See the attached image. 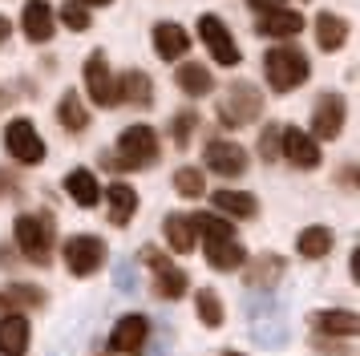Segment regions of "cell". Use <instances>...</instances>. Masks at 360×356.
Masks as SVG:
<instances>
[{"instance_id": "9", "label": "cell", "mask_w": 360, "mask_h": 356, "mask_svg": "<svg viewBox=\"0 0 360 356\" xmlns=\"http://www.w3.org/2000/svg\"><path fill=\"white\" fill-rule=\"evenodd\" d=\"M105 263V243L98 235H73L65 239V267L73 275H94Z\"/></svg>"}, {"instance_id": "19", "label": "cell", "mask_w": 360, "mask_h": 356, "mask_svg": "<svg viewBox=\"0 0 360 356\" xmlns=\"http://www.w3.org/2000/svg\"><path fill=\"white\" fill-rule=\"evenodd\" d=\"M65 194L77 203V207H85V210L98 207V203H101V186H98V178H94V170H82V166H77V170H69V174H65Z\"/></svg>"}, {"instance_id": "28", "label": "cell", "mask_w": 360, "mask_h": 356, "mask_svg": "<svg viewBox=\"0 0 360 356\" xmlns=\"http://www.w3.org/2000/svg\"><path fill=\"white\" fill-rule=\"evenodd\" d=\"M295 251H300V255L304 259H324L328 251H332V231H328V227H304V231H300V235H295Z\"/></svg>"}, {"instance_id": "37", "label": "cell", "mask_w": 360, "mask_h": 356, "mask_svg": "<svg viewBox=\"0 0 360 356\" xmlns=\"http://www.w3.org/2000/svg\"><path fill=\"white\" fill-rule=\"evenodd\" d=\"M8 32H13V25H8V16H0V45L8 41Z\"/></svg>"}, {"instance_id": "13", "label": "cell", "mask_w": 360, "mask_h": 356, "mask_svg": "<svg viewBox=\"0 0 360 356\" xmlns=\"http://www.w3.org/2000/svg\"><path fill=\"white\" fill-rule=\"evenodd\" d=\"M207 166H211L214 174H223V178H239L247 170V150L239 142L214 138V142L207 146Z\"/></svg>"}, {"instance_id": "22", "label": "cell", "mask_w": 360, "mask_h": 356, "mask_svg": "<svg viewBox=\"0 0 360 356\" xmlns=\"http://www.w3.org/2000/svg\"><path fill=\"white\" fill-rule=\"evenodd\" d=\"M214 207L223 210V215H231V219H255L259 215V198L247 191H214Z\"/></svg>"}, {"instance_id": "1", "label": "cell", "mask_w": 360, "mask_h": 356, "mask_svg": "<svg viewBox=\"0 0 360 356\" xmlns=\"http://www.w3.org/2000/svg\"><path fill=\"white\" fill-rule=\"evenodd\" d=\"M17 247L20 255L29 259V263H49L53 259V239H57V227H53V215H37V210H25L17 215Z\"/></svg>"}, {"instance_id": "6", "label": "cell", "mask_w": 360, "mask_h": 356, "mask_svg": "<svg viewBox=\"0 0 360 356\" xmlns=\"http://www.w3.org/2000/svg\"><path fill=\"white\" fill-rule=\"evenodd\" d=\"M198 37H202L207 53H211L219 65H239L243 61V57H239V45H235V37H231V29L223 25V16L202 13L198 16Z\"/></svg>"}, {"instance_id": "17", "label": "cell", "mask_w": 360, "mask_h": 356, "mask_svg": "<svg viewBox=\"0 0 360 356\" xmlns=\"http://www.w3.org/2000/svg\"><path fill=\"white\" fill-rule=\"evenodd\" d=\"M154 49H158L162 61H179V57H186V49H191V37H186L182 25L162 20V25H154Z\"/></svg>"}, {"instance_id": "10", "label": "cell", "mask_w": 360, "mask_h": 356, "mask_svg": "<svg viewBox=\"0 0 360 356\" xmlns=\"http://www.w3.org/2000/svg\"><path fill=\"white\" fill-rule=\"evenodd\" d=\"M344 117H348V101H344L340 94L316 97V110H311V138L332 142V138L344 129Z\"/></svg>"}, {"instance_id": "12", "label": "cell", "mask_w": 360, "mask_h": 356, "mask_svg": "<svg viewBox=\"0 0 360 356\" xmlns=\"http://www.w3.org/2000/svg\"><path fill=\"white\" fill-rule=\"evenodd\" d=\"M142 259H146L150 267H154V275H158L154 291H158L162 300H182V295H186V288H191L186 272H182V267H170V259H166L158 247H146V251H142Z\"/></svg>"}, {"instance_id": "25", "label": "cell", "mask_w": 360, "mask_h": 356, "mask_svg": "<svg viewBox=\"0 0 360 356\" xmlns=\"http://www.w3.org/2000/svg\"><path fill=\"white\" fill-rule=\"evenodd\" d=\"M316 328L328 332V336H356L360 320H356V312H348V307H332V312H316Z\"/></svg>"}, {"instance_id": "15", "label": "cell", "mask_w": 360, "mask_h": 356, "mask_svg": "<svg viewBox=\"0 0 360 356\" xmlns=\"http://www.w3.org/2000/svg\"><path fill=\"white\" fill-rule=\"evenodd\" d=\"M29 352V320L25 312L0 316V356H25Z\"/></svg>"}, {"instance_id": "39", "label": "cell", "mask_w": 360, "mask_h": 356, "mask_svg": "<svg viewBox=\"0 0 360 356\" xmlns=\"http://www.w3.org/2000/svg\"><path fill=\"white\" fill-rule=\"evenodd\" d=\"M223 356H243V352H223Z\"/></svg>"}, {"instance_id": "32", "label": "cell", "mask_w": 360, "mask_h": 356, "mask_svg": "<svg viewBox=\"0 0 360 356\" xmlns=\"http://www.w3.org/2000/svg\"><path fill=\"white\" fill-rule=\"evenodd\" d=\"M174 191H179L182 198H198V194H202V170H198V166L174 170Z\"/></svg>"}, {"instance_id": "11", "label": "cell", "mask_w": 360, "mask_h": 356, "mask_svg": "<svg viewBox=\"0 0 360 356\" xmlns=\"http://www.w3.org/2000/svg\"><path fill=\"white\" fill-rule=\"evenodd\" d=\"M146 336H150V320L142 312H126V316L114 324V332H110V348L122 352V356H138L146 348Z\"/></svg>"}, {"instance_id": "29", "label": "cell", "mask_w": 360, "mask_h": 356, "mask_svg": "<svg viewBox=\"0 0 360 356\" xmlns=\"http://www.w3.org/2000/svg\"><path fill=\"white\" fill-rule=\"evenodd\" d=\"M57 122L69 129V134H82L85 126H89V110H85V101L73 89H69L61 101H57Z\"/></svg>"}, {"instance_id": "2", "label": "cell", "mask_w": 360, "mask_h": 356, "mask_svg": "<svg viewBox=\"0 0 360 356\" xmlns=\"http://www.w3.org/2000/svg\"><path fill=\"white\" fill-rule=\"evenodd\" d=\"M263 73H267V85L276 94H292L295 85H304L311 73V61L292 45H279V49H267L263 57Z\"/></svg>"}, {"instance_id": "18", "label": "cell", "mask_w": 360, "mask_h": 356, "mask_svg": "<svg viewBox=\"0 0 360 356\" xmlns=\"http://www.w3.org/2000/svg\"><path fill=\"white\" fill-rule=\"evenodd\" d=\"M255 29H259L263 37H279V41H288V37H300L304 16L295 13V8H271V13L259 16V25H255Z\"/></svg>"}, {"instance_id": "7", "label": "cell", "mask_w": 360, "mask_h": 356, "mask_svg": "<svg viewBox=\"0 0 360 356\" xmlns=\"http://www.w3.org/2000/svg\"><path fill=\"white\" fill-rule=\"evenodd\" d=\"M85 89H89V101L101 106V110L117 106V77L110 73L105 53H89L85 57Z\"/></svg>"}, {"instance_id": "23", "label": "cell", "mask_w": 360, "mask_h": 356, "mask_svg": "<svg viewBox=\"0 0 360 356\" xmlns=\"http://www.w3.org/2000/svg\"><path fill=\"white\" fill-rule=\"evenodd\" d=\"M162 235L170 239L174 251H195V223H191V215H182V210H170L162 223Z\"/></svg>"}, {"instance_id": "24", "label": "cell", "mask_w": 360, "mask_h": 356, "mask_svg": "<svg viewBox=\"0 0 360 356\" xmlns=\"http://www.w3.org/2000/svg\"><path fill=\"white\" fill-rule=\"evenodd\" d=\"M191 223H195V235H202V239H207V247H211V243L235 239V223H231V219H223V215L202 210V215H191Z\"/></svg>"}, {"instance_id": "8", "label": "cell", "mask_w": 360, "mask_h": 356, "mask_svg": "<svg viewBox=\"0 0 360 356\" xmlns=\"http://www.w3.org/2000/svg\"><path fill=\"white\" fill-rule=\"evenodd\" d=\"M279 158H288L292 166H300V170H316L324 154H320V142H316L311 134H304L300 126H288L279 134Z\"/></svg>"}, {"instance_id": "5", "label": "cell", "mask_w": 360, "mask_h": 356, "mask_svg": "<svg viewBox=\"0 0 360 356\" xmlns=\"http://www.w3.org/2000/svg\"><path fill=\"white\" fill-rule=\"evenodd\" d=\"M117 166H154L158 162V134L150 126H126L117 134Z\"/></svg>"}, {"instance_id": "21", "label": "cell", "mask_w": 360, "mask_h": 356, "mask_svg": "<svg viewBox=\"0 0 360 356\" xmlns=\"http://www.w3.org/2000/svg\"><path fill=\"white\" fill-rule=\"evenodd\" d=\"M174 81H179V89L186 97H207L214 89V77H211V69L202 61H182L179 65V73H174Z\"/></svg>"}, {"instance_id": "26", "label": "cell", "mask_w": 360, "mask_h": 356, "mask_svg": "<svg viewBox=\"0 0 360 356\" xmlns=\"http://www.w3.org/2000/svg\"><path fill=\"white\" fill-rule=\"evenodd\" d=\"M344 41H348V25H344V16H336V13H320L316 16V45L324 49V53L340 49Z\"/></svg>"}, {"instance_id": "31", "label": "cell", "mask_w": 360, "mask_h": 356, "mask_svg": "<svg viewBox=\"0 0 360 356\" xmlns=\"http://www.w3.org/2000/svg\"><path fill=\"white\" fill-rule=\"evenodd\" d=\"M195 312H198V320L207 324V328H219V324H223V300H219L211 288L195 291Z\"/></svg>"}, {"instance_id": "38", "label": "cell", "mask_w": 360, "mask_h": 356, "mask_svg": "<svg viewBox=\"0 0 360 356\" xmlns=\"http://www.w3.org/2000/svg\"><path fill=\"white\" fill-rule=\"evenodd\" d=\"M77 4H114V0H77Z\"/></svg>"}, {"instance_id": "33", "label": "cell", "mask_w": 360, "mask_h": 356, "mask_svg": "<svg viewBox=\"0 0 360 356\" xmlns=\"http://www.w3.org/2000/svg\"><path fill=\"white\" fill-rule=\"evenodd\" d=\"M61 25H65L69 32H85L89 29V8L77 4V0H65V4H61Z\"/></svg>"}, {"instance_id": "3", "label": "cell", "mask_w": 360, "mask_h": 356, "mask_svg": "<svg viewBox=\"0 0 360 356\" xmlns=\"http://www.w3.org/2000/svg\"><path fill=\"white\" fill-rule=\"evenodd\" d=\"M263 110V97L259 89L251 85V81H235V85H227V97L219 101V117H223V126H251L255 117H259Z\"/></svg>"}, {"instance_id": "16", "label": "cell", "mask_w": 360, "mask_h": 356, "mask_svg": "<svg viewBox=\"0 0 360 356\" xmlns=\"http://www.w3.org/2000/svg\"><path fill=\"white\" fill-rule=\"evenodd\" d=\"M117 101H130V106H154V81L150 73L142 69H126L122 77H117Z\"/></svg>"}, {"instance_id": "36", "label": "cell", "mask_w": 360, "mask_h": 356, "mask_svg": "<svg viewBox=\"0 0 360 356\" xmlns=\"http://www.w3.org/2000/svg\"><path fill=\"white\" fill-rule=\"evenodd\" d=\"M279 134H283V129L271 126V122H267V129L259 134V154H263V162H276V158H279Z\"/></svg>"}, {"instance_id": "4", "label": "cell", "mask_w": 360, "mask_h": 356, "mask_svg": "<svg viewBox=\"0 0 360 356\" xmlns=\"http://www.w3.org/2000/svg\"><path fill=\"white\" fill-rule=\"evenodd\" d=\"M4 150L20 162V166H41L45 162V138L37 134L33 117H13L4 126Z\"/></svg>"}, {"instance_id": "27", "label": "cell", "mask_w": 360, "mask_h": 356, "mask_svg": "<svg viewBox=\"0 0 360 356\" xmlns=\"http://www.w3.org/2000/svg\"><path fill=\"white\" fill-rule=\"evenodd\" d=\"M207 263H211L214 272H235V267H243V263H247L243 243H239V239L211 243V247H207Z\"/></svg>"}, {"instance_id": "30", "label": "cell", "mask_w": 360, "mask_h": 356, "mask_svg": "<svg viewBox=\"0 0 360 356\" xmlns=\"http://www.w3.org/2000/svg\"><path fill=\"white\" fill-rule=\"evenodd\" d=\"M283 267H288V263L279 255H259L247 267V284H251V288H271L279 275H283Z\"/></svg>"}, {"instance_id": "35", "label": "cell", "mask_w": 360, "mask_h": 356, "mask_svg": "<svg viewBox=\"0 0 360 356\" xmlns=\"http://www.w3.org/2000/svg\"><path fill=\"white\" fill-rule=\"evenodd\" d=\"M4 300H17V304H25V307H41L45 304V291L29 288V284H13V288L4 291Z\"/></svg>"}, {"instance_id": "34", "label": "cell", "mask_w": 360, "mask_h": 356, "mask_svg": "<svg viewBox=\"0 0 360 356\" xmlns=\"http://www.w3.org/2000/svg\"><path fill=\"white\" fill-rule=\"evenodd\" d=\"M195 126H198V113H195V110L174 113V122H170V138H174V146H186V142H191Z\"/></svg>"}, {"instance_id": "20", "label": "cell", "mask_w": 360, "mask_h": 356, "mask_svg": "<svg viewBox=\"0 0 360 356\" xmlns=\"http://www.w3.org/2000/svg\"><path fill=\"white\" fill-rule=\"evenodd\" d=\"M105 207H110V223L126 227L138 210V191L126 186V182H114V186H105Z\"/></svg>"}, {"instance_id": "14", "label": "cell", "mask_w": 360, "mask_h": 356, "mask_svg": "<svg viewBox=\"0 0 360 356\" xmlns=\"http://www.w3.org/2000/svg\"><path fill=\"white\" fill-rule=\"evenodd\" d=\"M20 29H25V37L33 45H45V41H53V32H57V13H53L45 0H29L25 13H20Z\"/></svg>"}]
</instances>
